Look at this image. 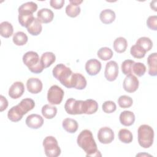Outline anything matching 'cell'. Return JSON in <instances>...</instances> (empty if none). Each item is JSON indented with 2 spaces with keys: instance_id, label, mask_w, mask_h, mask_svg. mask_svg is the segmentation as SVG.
Listing matches in <instances>:
<instances>
[{
  "instance_id": "1",
  "label": "cell",
  "mask_w": 157,
  "mask_h": 157,
  "mask_svg": "<svg viewBox=\"0 0 157 157\" xmlns=\"http://www.w3.org/2000/svg\"><path fill=\"white\" fill-rule=\"evenodd\" d=\"M77 142L78 145L86 153V156H102L97 148V145L91 131L88 129L82 131L77 137Z\"/></svg>"
},
{
  "instance_id": "2",
  "label": "cell",
  "mask_w": 157,
  "mask_h": 157,
  "mask_svg": "<svg viewBox=\"0 0 157 157\" xmlns=\"http://www.w3.org/2000/svg\"><path fill=\"white\" fill-rule=\"evenodd\" d=\"M52 74L53 77L67 88H72L73 74L71 69L64 64L60 63L55 66L53 69Z\"/></svg>"
},
{
  "instance_id": "3",
  "label": "cell",
  "mask_w": 157,
  "mask_h": 157,
  "mask_svg": "<svg viewBox=\"0 0 157 157\" xmlns=\"http://www.w3.org/2000/svg\"><path fill=\"white\" fill-rule=\"evenodd\" d=\"M22 59L23 63L28 67L31 72L39 74L42 72L44 69L39 55L36 52H27L23 55Z\"/></svg>"
},
{
  "instance_id": "4",
  "label": "cell",
  "mask_w": 157,
  "mask_h": 157,
  "mask_svg": "<svg viewBox=\"0 0 157 157\" xmlns=\"http://www.w3.org/2000/svg\"><path fill=\"white\" fill-rule=\"evenodd\" d=\"M137 139L140 146L144 148L150 147L154 139V131L148 124L140 125L137 130Z\"/></svg>"
},
{
  "instance_id": "5",
  "label": "cell",
  "mask_w": 157,
  "mask_h": 157,
  "mask_svg": "<svg viewBox=\"0 0 157 157\" xmlns=\"http://www.w3.org/2000/svg\"><path fill=\"white\" fill-rule=\"evenodd\" d=\"M44 152L48 157H57L61 154L58 141L53 136H47L43 140Z\"/></svg>"
},
{
  "instance_id": "6",
  "label": "cell",
  "mask_w": 157,
  "mask_h": 157,
  "mask_svg": "<svg viewBox=\"0 0 157 157\" xmlns=\"http://www.w3.org/2000/svg\"><path fill=\"white\" fill-rule=\"evenodd\" d=\"M64 92L58 85H52L47 92V100L49 103L53 105L59 104L63 101Z\"/></svg>"
},
{
  "instance_id": "7",
  "label": "cell",
  "mask_w": 157,
  "mask_h": 157,
  "mask_svg": "<svg viewBox=\"0 0 157 157\" xmlns=\"http://www.w3.org/2000/svg\"><path fill=\"white\" fill-rule=\"evenodd\" d=\"M118 75V65L115 61H109L105 67L104 76L105 78L109 81H114Z\"/></svg>"
},
{
  "instance_id": "8",
  "label": "cell",
  "mask_w": 157,
  "mask_h": 157,
  "mask_svg": "<svg viewBox=\"0 0 157 157\" xmlns=\"http://www.w3.org/2000/svg\"><path fill=\"white\" fill-rule=\"evenodd\" d=\"M98 139L101 144H110L114 139V132L111 128L107 126L101 128L98 132Z\"/></svg>"
},
{
  "instance_id": "9",
  "label": "cell",
  "mask_w": 157,
  "mask_h": 157,
  "mask_svg": "<svg viewBox=\"0 0 157 157\" xmlns=\"http://www.w3.org/2000/svg\"><path fill=\"white\" fill-rule=\"evenodd\" d=\"M139 85V80L133 74L127 75L123 83V88L128 93H133L136 91L138 89Z\"/></svg>"
},
{
  "instance_id": "10",
  "label": "cell",
  "mask_w": 157,
  "mask_h": 157,
  "mask_svg": "<svg viewBox=\"0 0 157 157\" xmlns=\"http://www.w3.org/2000/svg\"><path fill=\"white\" fill-rule=\"evenodd\" d=\"M15 106L18 112L22 116H23L29 111L33 109V108L35 107V102L34 100L31 98H25Z\"/></svg>"
},
{
  "instance_id": "11",
  "label": "cell",
  "mask_w": 157,
  "mask_h": 157,
  "mask_svg": "<svg viewBox=\"0 0 157 157\" xmlns=\"http://www.w3.org/2000/svg\"><path fill=\"white\" fill-rule=\"evenodd\" d=\"M101 69V63L96 59H90L85 63V70L91 76L97 75Z\"/></svg>"
},
{
  "instance_id": "12",
  "label": "cell",
  "mask_w": 157,
  "mask_h": 157,
  "mask_svg": "<svg viewBox=\"0 0 157 157\" xmlns=\"http://www.w3.org/2000/svg\"><path fill=\"white\" fill-rule=\"evenodd\" d=\"M42 82L39 78L31 77L26 82V88L28 91L32 94H37L42 90Z\"/></svg>"
},
{
  "instance_id": "13",
  "label": "cell",
  "mask_w": 157,
  "mask_h": 157,
  "mask_svg": "<svg viewBox=\"0 0 157 157\" xmlns=\"http://www.w3.org/2000/svg\"><path fill=\"white\" fill-rule=\"evenodd\" d=\"M25 123L30 128L38 129L43 125L44 119L40 115L33 113L26 117Z\"/></svg>"
},
{
  "instance_id": "14",
  "label": "cell",
  "mask_w": 157,
  "mask_h": 157,
  "mask_svg": "<svg viewBox=\"0 0 157 157\" xmlns=\"http://www.w3.org/2000/svg\"><path fill=\"white\" fill-rule=\"evenodd\" d=\"M25 91V86L21 82H15L9 90V96L12 99H18L21 97Z\"/></svg>"
},
{
  "instance_id": "15",
  "label": "cell",
  "mask_w": 157,
  "mask_h": 157,
  "mask_svg": "<svg viewBox=\"0 0 157 157\" xmlns=\"http://www.w3.org/2000/svg\"><path fill=\"white\" fill-rule=\"evenodd\" d=\"M54 17V13L52 10L47 8H42L37 13V18L40 23H48L51 22Z\"/></svg>"
},
{
  "instance_id": "16",
  "label": "cell",
  "mask_w": 157,
  "mask_h": 157,
  "mask_svg": "<svg viewBox=\"0 0 157 157\" xmlns=\"http://www.w3.org/2000/svg\"><path fill=\"white\" fill-rule=\"evenodd\" d=\"M98 109V102L91 99H88L83 101L82 113L85 114L91 115L96 112Z\"/></svg>"
},
{
  "instance_id": "17",
  "label": "cell",
  "mask_w": 157,
  "mask_h": 157,
  "mask_svg": "<svg viewBox=\"0 0 157 157\" xmlns=\"http://www.w3.org/2000/svg\"><path fill=\"white\" fill-rule=\"evenodd\" d=\"M119 119L121 124L125 126H129L134 123L135 115L131 111L124 110L120 113Z\"/></svg>"
},
{
  "instance_id": "18",
  "label": "cell",
  "mask_w": 157,
  "mask_h": 157,
  "mask_svg": "<svg viewBox=\"0 0 157 157\" xmlns=\"http://www.w3.org/2000/svg\"><path fill=\"white\" fill-rule=\"evenodd\" d=\"M147 61L148 66L149 75L156 76L157 75V53H153L149 55Z\"/></svg>"
},
{
  "instance_id": "19",
  "label": "cell",
  "mask_w": 157,
  "mask_h": 157,
  "mask_svg": "<svg viewBox=\"0 0 157 157\" xmlns=\"http://www.w3.org/2000/svg\"><path fill=\"white\" fill-rule=\"evenodd\" d=\"M87 82L85 77L80 73H74L72 79V88L77 90H83L86 86Z\"/></svg>"
},
{
  "instance_id": "20",
  "label": "cell",
  "mask_w": 157,
  "mask_h": 157,
  "mask_svg": "<svg viewBox=\"0 0 157 157\" xmlns=\"http://www.w3.org/2000/svg\"><path fill=\"white\" fill-rule=\"evenodd\" d=\"M115 12L110 9H106L102 10L99 14L101 21L104 24H110L115 19Z\"/></svg>"
},
{
  "instance_id": "21",
  "label": "cell",
  "mask_w": 157,
  "mask_h": 157,
  "mask_svg": "<svg viewBox=\"0 0 157 157\" xmlns=\"http://www.w3.org/2000/svg\"><path fill=\"white\" fill-rule=\"evenodd\" d=\"M62 126L63 129L69 133L75 132L78 127L77 121L70 118H66L64 119L62 123Z\"/></svg>"
},
{
  "instance_id": "22",
  "label": "cell",
  "mask_w": 157,
  "mask_h": 157,
  "mask_svg": "<svg viewBox=\"0 0 157 157\" xmlns=\"http://www.w3.org/2000/svg\"><path fill=\"white\" fill-rule=\"evenodd\" d=\"M26 28H27L28 32L30 34L33 36H37L41 33L42 29V26L39 20L37 18L34 17V20L32 21V22L28 25V26Z\"/></svg>"
},
{
  "instance_id": "23",
  "label": "cell",
  "mask_w": 157,
  "mask_h": 157,
  "mask_svg": "<svg viewBox=\"0 0 157 157\" xmlns=\"http://www.w3.org/2000/svg\"><path fill=\"white\" fill-rule=\"evenodd\" d=\"M113 46L115 52L121 53L126 51L128 47V42L124 37H118L115 39Z\"/></svg>"
},
{
  "instance_id": "24",
  "label": "cell",
  "mask_w": 157,
  "mask_h": 157,
  "mask_svg": "<svg viewBox=\"0 0 157 157\" xmlns=\"http://www.w3.org/2000/svg\"><path fill=\"white\" fill-rule=\"evenodd\" d=\"M13 32V28L10 23L5 21L0 24V34L1 36L5 38L10 37Z\"/></svg>"
},
{
  "instance_id": "25",
  "label": "cell",
  "mask_w": 157,
  "mask_h": 157,
  "mask_svg": "<svg viewBox=\"0 0 157 157\" xmlns=\"http://www.w3.org/2000/svg\"><path fill=\"white\" fill-rule=\"evenodd\" d=\"M56 60L55 55L50 52H47L44 53L40 57V61L45 68H47L50 66Z\"/></svg>"
},
{
  "instance_id": "26",
  "label": "cell",
  "mask_w": 157,
  "mask_h": 157,
  "mask_svg": "<svg viewBox=\"0 0 157 157\" xmlns=\"http://www.w3.org/2000/svg\"><path fill=\"white\" fill-rule=\"evenodd\" d=\"M34 17L33 13H27V12H20L18 13V22L20 24L25 28H27L28 25L32 22L34 20Z\"/></svg>"
},
{
  "instance_id": "27",
  "label": "cell",
  "mask_w": 157,
  "mask_h": 157,
  "mask_svg": "<svg viewBox=\"0 0 157 157\" xmlns=\"http://www.w3.org/2000/svg\"><path fill=\"white\" fill-rule=\"evenodd\" d=\"M41 111L42 114L44 118L47 119H52L56 116L57 113V109L55 106L45 104L42 107Z\"/></svg>"
},
{
  "instance_id": "28",
  "label": "cell",
  "mask_w": 157,
  "mask_h": 157,
  "mask_svg": "<svg viewBox=\"0 0 157 157\" xmlns=\"http://www.w3.org/2000/svg\"><path fill=\"white\" fill-rule=\"evenodd\" d=\"M37 9V5L36 3L33 1L27 2L21 4L18 9V13L19 12H27L33 13L35 12Z\"/></svg>"
},
{
  "instance_id": "29",
  "label": "cell",
  "mask_w": 157,
  "mask_h": 157,
  "mask_svg": "<svg viewBox=\"0 0 157 157\" xmlns=\"http://www.w3.org/2000/svg\"><path fill=\"white\" fill-rule=\"evenodd\" d=\"M28 36L27 35L22 32V31H18L15 33L13 36V42L18 46H22L26 44L28 42Z\"/></svg>"
},
{
  "instance_id": "30",
  "label": "cell",
  "mask_w": 157,
  "mask_h": 157,
  "mask_svg": "<svg viewBox=\"0 0 157 157\" xmlns=\"http://www.w3.org/2000/svg\"><path fill=\"white\" fill-rule=\"evenodd\" d=\"M118 138L121 142L124 144H129L132 141V132L127 129H121L118 132Z\"/></svg>"
},
{
  "instance_id": "31",
  "label": "cell",
  "mask_w": 157,
  "mask_h": 157,
  "mask_svg": "<svg viewBox=\"0 0 157 157\" xmlns=\"http://www.w3.org/2000/svg\"><path fill=\"white\" fill-rule=\"evenodd\" d=\"M113 55V53L112 49L107 47L100 48L97 52L98 56L103 61H107L111 59Z\"/></svg>"
},
{
  "instance_id": "32",
  "label": "cell",
  "mask_w": 157,
  "mask_h": 157,
  "mask_svg": "<svg viewBox=\"0 0 157 157\" xmlns=\"http://www.w3.org/2000/svg\"><path fill=\"white\" fill-rule=\"evenodd\" d=\"M136 44L140 46L145 52L150 51L153 47V42L151 40L147 37H141L137 39Z\"/></svg>"
},
{
  "instance_id": "33",
  "label": "cell",
  "mask_w": 157,
  "mask_h": 157,
  "mask_svg": "<svg viewBox=\"0 0 157 157\" xmlns=\"http://www.w3.org/2000/svg\"><path fill=\"white\" fill-rule=\"evenodd\" d=\"M66 13L70 17H77L79 13H80L81 9L79 6L74 5L72 4H69L66 7Z\"/></svg>"
},
{
  "instance_id": "34",
  "label": "cell",
  "mask_w": 157,
  "mask_h": 157,
  "mask_svg": "<svg viewBox=\"0 0 157 157\" xmlns=\"http://www.w3.org/2000/svg\"><path fill=\"white\" fill-rule=\"evenodd\" d=\"M130 53L133 57L138 59L144 58L146 54L145 50L137 44H135L131 47Z\"/></svg>"
},
{
  "instance_id": "35",
  "label": "cell",
  "mask_w": 157,
  "mask_h": 157,
  "mask_svg": "<svg viewBox=\"0 0 157 157\" xmlns=\"http://www.w3.org/2000/svg\"><path fill=\"white\" fill-rule=\"evenodd\" d=\"M7 117L8 118L13 121V122H17L21 120L23 118V116L18 112L17 110L16 106L12 107L7 112Z\"/></svg>"
},
{
  "instance_id": "36",
  "label": "cell",
  "mask_w": 157,
  "mask_h": 157,
  "mask_svg": "<svg viewBox=\"0 0 157 157\" xmlns=\"http://www.w3.org/2000/svg\"><path fill=\"white\" fill-rule=\"evenodd\" d=\"M132 99L127 95H122L118 99V104L121 108H129L132 105Z\"/></svg>"
},
{
  "instance_id": "37",
  "label": "cell",
  "mask_w": 157,
  "mask_h": 157,
  "mask_svg": "<svg viewBox=\"0 0 157 157\" xmlns=\"http://www.w3.org/2000/svg\"><path fill=\"white\" fill-rule=\"evenodd\" d=\"M134 61L131 59H126L122 63L121 66V69L123 74L124 75L132 74V66L134 64Z\"/></svg>"
},
{
  "instance_id": "38",
  "label": "cell",
  "mask_w": 157,
  "mask_h": 157,
  "mask_svg": "<svg viewBox=\"0 0 157 157\" xmlns=\"http://www.w3.org/2000/svg\"><path fill=\"white\" fill-rule=\"evenodd\" d=\"M146 72V66L144 63L137 62L134 63L132 66V73L137 75L138 77H142Z\"/></svg>"
},
{
  "instance_id": "39",
  "label": "cell",
  "mask_w": 157,
  "mask_h": 157,
  "mask_svg": "<svg viewBox=\"0 0 157 157\" xmlns=\"http://www.w3.org/2000/svg\"><path fill=\"white\" fill-rule=\"evenodd\" d=\"M102 109L105 113H111L116 110L117 105L112 101H106L102 104Z\"/></svg>"
},
{
  "instance_id": "40",
  "label": "cell",
  "mask_w": 157,
  "mask_h": 157,
  "mask_svg": "<svg viewBox=\"0 0 157 157\" xmlns=\"http://www.w3.org/2000/svg\"><path fill=\"white\" fill-rule=\"evenodd\" d=\"M76 99L74 98H69L66 100L64 104V109L66 112L70 115H75V102Z\"/></svg>"
},
{
  "instance_id": "41",
  "label": "cell",
  "mask_w": 157,
  "mask_h": 157,
  "mask_svg": "<svg viewBox=\"0 0 157 157\" xmlns=\"http://www.w3.org/2000/svg\"><path fill=\"white\" fill-rule=\"evenodd\" d=\"M147 25L151 30H157V16L151 15L147 20Z\"/></svg>"
},
{
  "instance_id": "42",
  "label": "cell",
  "mask_w": 157,
  "mask_h": 157,
  "mask_svg": "<svg viewBox=\"0 0 157 157\" xmlns=\"http://www.w3.org/2000/svg\"><path fill=\"white\" fill-rule=\"evenodd\" d=\"M64 4V0H51L50 4L52 7L55 9H59L63 7Z\"/></svg>"
},
{
  "instance_id": "43",
  "label": "cell",
  "mask_w": 157,
  "mask_h": 157,
  "mask_svg": "<svg viewBox=\"0 0 157 157\" xmlns=\"http://www.w3.org/2000/svg\"><path fill=\"white\" fill-rule=\"evenodd\" d=\"M0 111L2 112L6 110L8 106V101L7 99L2 95L0 96Z\"/></svg>"
},
{
  "instance_id": "44",
  "label": "cell",
  "mask_w": 157,
  "mask_h": 157,
  "mask_svg": "<svg viewBox=\"0 0 157 157\" xmlns=\"http://www.w3.org/2000/svg\"><path fill=\"white\" fill-rule=\"evenodd\" d=\"M82 2H83L82 0H69V2L71 4L77 5V6H79Z\"/></svg>"
},
{
  "instance_id": "45",
  "label": "cell",
  "mask_w": 157,
  "mask_h": 157,
  "mask_svg": "<svg viewBox=\"0 0 157 157\" xmlns=\"http://www.w3.org/2000/svg\"><path fill=\"white\" fill-rule=\"evenodd\" d=\"M156 1L155 0V1H151L150 2V7L154 10L155 11H156Z\"/></svg>"
}]
</instances>
